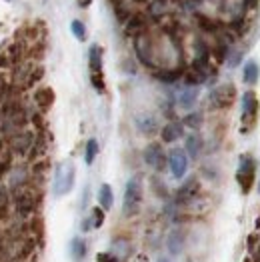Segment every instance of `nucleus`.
<instances>
[{
    "label": "nucleus",
    "instance_id": "12",
    "mask_svg": "<svg viewBox=\"0 0 260 262\" xmlns=\"http://www.w3.org/2000/svg\"><path fill=\"white\" fill-rule=\"evenodd\" d=\"M134 122H136V128L142 132L144 136H154L156 132L160 130L156 116H152V114H148V112H144V114H138V116L134 118Z\"/></svg>",
    "mask_w": 260,
    "mask_h": 262
},
{
    "label": "nucleus",
    "instance_id": "7",
    "mask_svg": "<svg viewBox=\"0 0 260 262\" xmlns=\"http://www.w3.org/2000/svg\"><path fill=\"white\" fill-rule=\"evenodd\" d=\"M234 102H236V86L230 84V82L212 88L210 94H208V104H210V108L214 110L232 108Z\"/></svg>",
    "mask_w": 260,
    "mask_h": 262
},
{
    "label": "nucleus",
    "instance_id": "4",
    "mask_svg": "<svg viewBox=\"0 0 260 262\" xmlns=\"http://www.w3.org/2000/svg\"><path fill=\"white\" fill-rule=\"evenodd\" d=\"M142 204V180L140 176H132L124 188V200H122V214L124 216H136L140 212Z\"/></svg>",
    "mask_w": 260,
    "mask_h": 262
},
{
    "label": "nucleus",
    "instance_id": "25",
    "mask_svg": "<svg viewBox=\"0 0 260 262\" xmlns=\"http://www.w3.org/2000/svg\"><path fill=\"white\" fill-rule=\"evenodd\" d=\"M70 30H72V34H74L80 42H84V40H86V28H84V24H82L80 20H72Z\"/></svg>",
    "mask_w": 260,
    "mask_h": 262
},
{
    "label": "nucleus",
    "instance_id": "13",
    "mask_svg": "<svg viewBox=\"0 0 260 262\" xmlns=\"http://www.w3.org/2000/svg\"><path fill=\"white\" fill-rule=\"evenodd\" d=\"M182 134H184V124H182V122H176V120L166 122V124L160 128V138H162V142H166V144L176 142L178 138H182Z\"/></svg>",
    "mask_w": 260,
    "mask_h": 262
},
{
    "label": "nucleus",
    "instance_id": "17",
    "mask_svg": "<svg viewBox=\"0 0 260 262\" xmlns=\"http://www.w3.org/2000/svg\"><path fill=\"white\" fill-rule=\"evenodd\" d=\"M242 80H244L248 86H256V82L260 80V64L256 60H248V62L244 64Z\"/></svg>",
    "mask_w": 260,
    "mask_h": 262
},
{
    "label": "nucleus",
    "instance_id": "31",
    "mask_svg": "<svg viewBox=\"0 0 260 262\" xmlns=\"http://www.w3.org/2000/svg\"><path fill=\"white\" fill-rule=\"evenodd\" d=\"M252 262H260V244L254 248V252H252Z\"/></svg>",
    "mask_w": 260,
    "mask_h": 262
},
{
    "label": "nucleus",
    "instance_id": "6",
    "mask_svg": "<svg viewBox=\"0 0 260 262\" xmlns=\"http://www.w3.org/2000/svg\"><path fill=\"white\" fill-rule=\"evenodd\" d=\"M254 178H256V160L250 154H242L239 160V168H236V184L240 186L242 194H250L252 186H254Z\"/></svg>",
    "mask_w": 260,
    "mask_h": 262
},
{
    "label": "nucleus",
    "instance_id": "35",
    "mask_svg": "<svg viewBox=\"0 0 260 262\" xmlns=\"http://www.w3.org/2000/svg\"><path fill=\"white\" fill-rule=\"evenodd\" d=\"M186 262H194V260H186Z\"/></svg>",
    "mask_w": 260,
    "mask_h": 262
},
{
    "label": "nucleus",
    "instance_id": "1",
    "mask_svg": "<svg viewBox=\"0 0 260 262\" xmlns=\"http://www.w3.org/2000/svg\"><path fill=\"white\" fill-rule=\"evenodd\" d=\"M28 114L18 100H4L0 108V126L6 136H14L16 132L26 130Z\"/></svg>",
    "mask_w": 260,
    "mask_h": 262
},
{
    "label": "nucleus",
    "instance_id": "28",
    "mask_svg": "<svg viewBox=\"0 0 260 262\" xmlns=\"http://www.w3.org/2000/svg\"><path fill=\"white\" fill-rule=\"evenodd\" d=\"M200 114L198 112H192V114H188L186 118H184V124H188V126H192V128H198L200 126Z\"/></svg>",
    "mask_w": 260,
    "mask_h": 262
},
{
    "label": "nucleus",
    "instance_id": "10",
    "mask_svg": "<svg viewBox=\"0 0 260 262\" xmlns=\"http://www.w3.org/2000/svg\"><path fill=\"white\" fill-rule=\"evenodd\" d=\"M168 168L176 180H180L188 170V154L182 148H174L168 152Z\"/></svg>",
    "mask_w": 260,
    "mask_h": 262
},
{
    "label": "nucleus",
    "instance_id": "36",
    "mask_svg": "<svg viewBox=\"0 0 260 262\" xmlns=\"http://www.w3.org/2000/svg\"><path fill=\"white\" fill-rule=\"evenodd\" d=\"M6 2H10V0H6Z\"/></svg>",
    "mask_w": 260,
    "mask_h": 262
},
{
    "label": "nucleus",
    "instance_id": "29",
    "mask_svg": "<svg viewBox=\"0 0 260 262\" xmlns=\"http://www.w3.org/2000/svg\"><path fill=\"white\" fill-rule=\"evenodd\" d=\"M154 16H160V14H164L166 12V8H164V0H152V10H150Z\"/></svg>",
    "mask_w": 260,
    "mask_h": 262
},
{
    "label": "nucleus",
    "instance_id": "5",
    "mask_svg": "<svg viewBox=\"0 0 260 262\" xmlns=\"http://www.w3.org/2000/svg\"><path fill=\"white\" fill-rule=\"evenodd\" d=\"M74 178H76V168L70 160H64L56 166L54 170V184H52V192L54 196H64L74 188Z\"/></svg>",
    "mask_w": 260,
    "mask_h": 262
},
{
    "label": "nucleus",
    "instance_id": "20",
    "mask_svg": "<svg viewBox=\"0 0 260 262\" xmlns=\"http://www.w3.org/2000/svg\"><path fill=\"white\" fill-rule=\"evenodd\" d=\"M196 100H198V86L182 88V90H180V94H178V104L186 110L192 108V106L196 104Z\"/></svg>",
    "mask_w": 260,
    "mask_h": 262
},
{
    "label": "nucleus",
    "instance_id": "34",
    "mask_svg": "<svg viewBox=\"0 0 260 262\" xmlns=\"http://www.w3.org/2000/svg\"><path fill=\"white\" fill-rule=\"evenodd\" d=\"M134 2H142L144 4V2H150V0H134Z\"/></svg>",
    "mask_w": 260,
    "mask_h": 262
},
{
    "label": "nucleus",
    "instance_id": "32",
    "mask_svg": "<svg viewBox=\"0 0 260 262\" xmlns=\"http://www.w3.org/2000/svg\"><path fill=\"white\" fill-rule=\"evenodd\" d=\"M4 170H8V166H4V162L0 160V176L4 174Z\"/></svg>",
    "mask_w": 260,
    "mask_h": 262
},
{
    "label": "nucleus",
    "instance_id": "15",
    "mask_svg": "<svg viewBox=\"0 0 260 262\" xmlns=\"http://www.w3.org/2000/svg\"><path fill=\"white\" fill-rule=\"evenodd\" d=\"M144 32H146V18L142 14H132V16H128V20H126V34L136 38V36H140Z\"/></svg>",
    "mask_w": 260,
    "mask_h": 262
},
{
    "label": "nucleus",
    "instance_id": "37",
    "mask_svg": "<svg viewBox=\"0 0 260 262\" xmlns=\"http://www.w3.org/2000/svg\"><path fill=\"white\" fill-rule=\"evenodd\" d=\"M32 262H36V260H32Z\"/></svg>",
    "mask_w": 260,
    "mask_h": 262
},
{
    "label": "nucleus",
    "instance_id": "27",
    "mask_svg": "<svg viewBox=\"0 0 260 262\" xmlns=\"http://www.w3.org/2000/svg\"><path fill=\"white\" fill-rule=\"evenodd\" d=\"M180 74H182V72H178V70H164V72H158L156 76H158L160 80H164V82H176V80L180 78Z\"/></svg>",
    "mask_w": 260,
    "mask_h": 262
},
{
    "label": "nucleus",
    "instance_id": "30",
    "mask_svg": "<svg viewBox=\"0 0 260 262\" xmlns=\"http://www.w3.org/2000/svg\"><path fill=\"white\" fill-rule=\"evenodd\" d=\"M96 262H120L114 254H110V252H100L98 256H96Z\"/></svg>",
    "mask_w": 260,
    "mask_h": 262
},
{
    "label": "nucleus",
    "instance_id": "11",
    "mask_svg": "<svg viewBox=\"0 0 260 262\" xmlns=\"http://www.w3.org/2000/svg\"><path fill=\"white\" fill-rule=\"evenodd\" d=\"M200 192V182L196 176H190L178 190H176V204H188L192 202Z\"/></svg>",
    "mask_w": 260,
    "mask_h": 262
},
{
    "label": "nucleus",
    "instance_id": "33",
    "mask_svg": "<svg viewBox=\"0 0 260 262\" xmlns=\"http://www.w3.org/2000/svg\"><path fill=\"white\" fill-rule=\"evenodd\" d=\"M156 262H170V260H168V258H158Z\"/></svg>",
    "mask_w": 260,
    "mask_h": 262
},
{
    "label": "nucleus",
    "instance_id": "9",
    "mask_svg": "<svg viewBox=\"0 0 260 262\" xmlns=\"http://www.w3.org/2000/svg\"><path fill=\"white\" fill-rule=\"evenodd\" d=\"M144 162L150 166L152 170L156 172H162L168 164V154L164 152V148L156 142H150L146 148H144Z\"/></svg>",
    "mask_w": 260,
    "mask_h": 262
},
{
    "label": "nucleus",
    "instance_id": "14",
    "mask_svg": "<svg viewBox=\"0 0 260 262\" xmlns=\"http://www.w3.org/2000/svg\"><path fill=\"white\" fill-rule=\"evenodd\" d=\"M88 68H90V76H104L102 74V48L98 44H92L88 50Z\"/></svg>",
    "mask_w": 260,
    "mask_h": 262
},
{
    "label": "nucleus",
    "instance_id": "24",
    "mask_svg": "<svg viewBox=\"0 0 260 262\" xmlns=\"http://www.w3.org/2000/svg\"><path fill=\"white\" fill-rule=\"evenodd\" d=\"M96 156H98V142H96V138H90L86 142V150H84V162L92 164L96 160Z\"/></svg>",
    "mask_w": 260,
    "mask_h": 262
},
{
    "label": "nucleus",
    "instance_id": "16",
    "mask_svg": "<svg viewBox=\"0 0 260 262\" xmlns=\"http://www.w3.org/2000/svg\"><path fill=\"white\" fill-rule=\"evenodd\" d=\"M166 248H168V252L172 254V256H178L182 250H184V232L182 230H172L170 234H168V238H166Z\"/></svg>",
    "mask_w": 260,
    "mask_h": 262
},
{
    "label": "nucleus",
    "instance_id": "18",
    "mask_svg": "<svg viewBox=\"0 0 260 262\" xmlns=\"http://www.w3.org/2000/svg\"><path fill=\"white\" fill-rule=\"evenodd\" d=\"M110 254H114L120 262H124L132 254V244L124 238H116L110 246Z\"/></svg>",
    "mask_w": 260,
    "mask_h": 262
},
{
    "label": "nucleus",
    "instance_id": "22",
    "mask_svg": "<svg viewBox=\"0 0 260 262\" xmlns=\"http://www.w3.org/2000/svg\"><path fill=\"white\" fill-rule=\"evenodd\" d=\"M98 204H100V208L104 212L112 208V204H114V192H112L110 184H102L100 186V190H98Z\"/></svg>",
    "mask_w": 260,
    "mask_h": 262
},
{
    "label": "nucleus",
    "instance_id": "8",
    "mask_svg": "<svg viewBox=\"0 0 260 262\" xmlns=\"http://www.w3.org/2000/svg\"><path fill=\"white\" fill-rule=\"evenodd\" d=\"M34 140H36V134L32 130H20V132H16L14 136H10L8 146H10V150L14 154L26 156V154H30V150H32Z\"/></svg>",
    "mask_w": 260,
    "mask_h": 262
},
{
    "label": "nucleus",
    "instance_id": "2",
    "mask_svg": "<svg viewBox=\"0 0 260 262\" xmlns=\"http://www.w3.org/2000/svg\"><path fill=\"white\" fill-rule=\"evenodd\" d=\"M12 200H14V206H16L18 216H20L22 220H26L38 210L40 192H38V188H34V186L28 182L26 186H20V188L12 190Z\"/></svg>",
    "mask_w": 260,
    "mask_h": 262
},
{
    "label": "nucleus",
    "instance_id": "21",
    "mask_svg": "<svg viewBox=\"0 0 260 262\" xmlns=\"http://www.w3.org/2000/svg\"><path fill=\"white\" fill-rule=\"evenodd\" d=\"M184 152L188 154V158H198L202 152V138L198 134H188L186 142H184Z\"/></svg>",
    "mask_w": 260,
    "mask_h": 262
},
{
    "label": "nucleus",
    "instance_id": "26",
    "mask_svg": "<svg viewBox=\"0 0 260 262\" xmlns=\"http://www.w3.org/2000/svg\"><path fill=\"white\" fill-rule=\"evenodd\" d=\"M90 220H92V226L94 228H100L104 224V210L100 206H94L92 212H90Z\"/></svg>",
    "mask_w": 260,
    "mask_h": 262
},
{
    "label": "nucleus",
    "instance_id": "3",
    "mask_svg": "<svg viewBox=\"0 0 260 262\" xmlns=\"http://www.w3.org/2000/svg\"><path fill=\"white\" fill-rule=\"evenodd\" d=\"M258 112H260V102L258 96L254 90H246L242 94V114H240V122H242V128L240 130L244 134L254 130L256 122H258Z\"/></svg>",
    "mask_w": 260,
    "mask_h": 262
},
{
    "label": "nucleus",
    "instance_id": "19",
    "mask_svg": "<svg viewBox=\"0 0 260 262\" xmlns=\"http://www.w3.org/2000/svg\"><path fill=\"white\" fill-rule=\"evenodd\" d=\"M34 102H36V106L40 110H48L52 104H54V92H52V88L44 86V88H38L36 92H34Z\"/></svg>",
    "mask_w": 260,
    "mask_h": 262
},
{
    "label": "nucleus",
    "instance_id": "23",
    "mask_svg": "<svg viewBox=\"0 0 260 262\" xmlns=\"http://www.w3.org/2000/svg\"><path fill=\"white\" fill-rule=\"evenodd\" d=\"M86 242L82 241L80 236H76V238H72L70 241V256L74 258L76 262H80L84 256H86Z\"/></svg>",
    "mask_w": 260,
    "mask_h": 262
}]
</instances>
